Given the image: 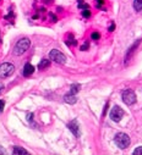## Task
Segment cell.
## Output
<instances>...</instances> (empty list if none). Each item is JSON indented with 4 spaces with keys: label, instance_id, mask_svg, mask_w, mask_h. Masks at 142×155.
Wrapping results in <instances>:
<instances>
[{
    "label": "cell",
    "instance_id": "6da1fadb",
    "mask_svg": "<svg viewBox=\"0 0 142 155\" xmlns=\"http://www.w3.org/2000/svg\"><path fill=\"white\" fill-rule=\"evenodd\" d=\"M30 45H31V42H30L28 38H23L21 40H18L15 45V48H13V51H12L13 55H16V56L22 55V54H25L27 50H28Z\"/></svg>",
    "mask_w": 142,
    "mask_h": 155
},
{
    "label": "cell",
    "instance_id": "7a4b0ae2",
    "mask_svg": "<svg viewBox=\"0 0 142 155\" xmlns=\"http://www.w3.org/2000/svg\"><path fill=\"white\" fill-rule=\"evenodd\" d=\"M114 142H115V144L120 149H126L130 145V137L126 133L120 132V133H117L115 138H114Z\"/></svg>",
    "mask_w": 142,
    "mask_h": 155
},
{
    "label": "cell",
    "instance_id": "3957f363",
    "mask_svg": "<svg viewBox=\"0 0 142 155\" xmlns=\"http://www.w3.org/2000/svg\"><path fill=\"white\" fill-rule=\"evenodd\" d=\"M15 71V66L10 62H4L0 65V78H6L11 76Z\"/></svg>",
    "mask_w": 142,
    "mask_h": 155
},
{
    "label": "cell",
    "instance_id": "277c9868",
    "mask_svg": "<svg viewBox=\"0 0 142 155\" xmlns=\"http://www.w3.org/2000/svg\"><path fill=\"white\" fill-rule=\"evenodd\" d=\"M49 56H50V59L53 60V61H55L57 64H61L63 65V64L66 62V56L60 50H57V49L50 50Z\"/></svg>",
    "mask_w": 142,
    "mask_h": 155
},
{
    "label": "cell",
    "instance_id": "5b68a950",
    "mask_svg": "<svg viewBox=\"0 0 142 155\" xmlns=\"http://www.w3.org/2000/svg\"><path fill=\"white\" fill-rule=\"evenodd\" d=\"M123 102L126 105H132L136 103V94L131 89H125L123 92Z\"/></svg>",
    "mask_w": 142,
    "mask_h": 155
},
{
    "label": "cell",
    "instance_id": "8992f818",
    "mask_svg": "<svg viewBox=\"0 0 142 155\" xmlns=\"http://www.w3.org/2000/svg\"><path fill=\"white\" fill-rule=\"evenodd\" d=\"M109 116H110V119L114 121V122H119V121L123 119V116H124V110L121 109L120 106L115 105V106H114L113 109L110 110Z\"/></svg>",
    "mask_w": 142,
    "mask_h": 155
},
{
    "label": "cell",
    "instance_id": "52a82bcc",
    "mask_svg": "<svg viewBox=\"0 0 142 155\" xmlns=\"http://www.w3.org/2000/svg\"><path fill=\"white\" fill-rule=\"evenodd\" d=\"M67 127H69V130L73 133V136L75 137H80V126H78V122H77V120H72L71 122L67 125Z\"/></svg>",
    "mask_w": 142,
    "mask_h": 155
},
{
    "label": "cell",
    "instance_id": "ba28073f",
    "mask_svg": "<svg viewBox=\"0 0 142 155\" xmlns=\"http://www.w3.org/2000/svg\"><path fill=\"white\" fill-rule=\"evenodd\" d=\"M141 43V39H137L136 40V42H135L134 44H132V46H131V48L129 49V50H127V53H126V56H125V61L127 62V61H129V59H130V56L132 55V54H134V51H135V49H136L137 48V46H138V44Z\"/></svg>",
    "mask_w": 142,
    "mask_h": 155
},
{
    "label": "cell",
    "instance_id": "9c48e42d",
    "mask_svg": "<svg viewBox=\"0 0 142 155\" xmlns=\"http://www.w3.org/2000/svg\"><path fill=\"white\" fill-rule=\"evenodd\" d=\"M33 72H35V66L31 65L30 62H27L25 65V67H23V76L25 77H30Z\"/></svg>",
    "mask_w": 142,
    "mask_h": 155
},
{
    "label": "cell",
    "instance_id": "30bf717a",
    "mask_svg": "<svg viewBox=\"0 0 142 155\" xmlns=\"http://www.w3.org/2000/svg\"><path fill=\"white\" fill-rule=\"evenodd\" d=\"M64 102L67 103V104H75L77 102V98L75 97V94H66L64 97Z\"/></svg>",
    "mask_w": 142,
    "mask_h": 155
},
{
    "label": "cell",
    "instance_id": "8fae6325",
    "mask_svg": "<svg viewBox=\"0 0 142 155\" xmlns=\"http://www.w3.org/2000/svg\"><path fill=\"white\" fill-rule=\"evenodd\" d=\"M49 65H50V60L43 59V60H40V62L38 64V69L39 70H44V69H47V67H49Z\"/></svg>",
    "mask_w": 142,
    "mask_h": 155
},
{
    "label": "cell",
    "instance_id": "7c38bea8",
    "mask_svg": "<svg viewBox=\"0 0 142 155\" xmlns=\"http://www.w3.org/2000/svg\"><path fill=\"white\" fill-rule=\"evenodd\" d=\"M13 154L15 155H28V151L21 147H15L13 148Z\"/></svg>",
    "mask_w": 142,
    "mask_h": 155
},
{
    "label": "cell",
    "instance_id": "4fadbf2b",
    "mask_svg": "<svg viewBox=\"0 0 142 155\" xmlns=\"http://www.w3.org/2000/svg\"><path fill=\"white\" fill-rule=\"evenodd\" d=\"M80 89H81V86L77 84V83H75V84H72V86L70 87V93H71V94H76V93L80 92Z\"/></svg>",
    "mask_w": 142,
    "mask_h": 155
},
{
    "label": "cell",
    "instance_id": "5bb4252c",
    "mask_svg": "<svg viewBox=\"0 0 142 155\" xmlns=\"http://www.w3.org/2000/svg\"><path fill=\"white\" fill-rule=\"evenodd\" d=\"M134 8L136 11L142 10V0H134Z\"/></svg>",
    "mask_w": 142,
    "mask_h": 155
},
{
    "label": "cell",
    "instance_id": "9a60e30c",
    "mask_svg": "<svg viewBox=\"0 0 142 155\" xmlns=\"http://www.w3.org/2000/svg\"><path fill=\"white\" fill-rule=\"evenodd\" d=\"M77 6L80 9H83V10H86V9H90V5L88 4H86L83 0H78V3H77Z\"/></svg>",
    "mask_w": 142,
    "mask_h": 155
},
{
    "label": "cell",
    "instance_id": "2e32d148",
    "mask_svg": "<svg viewBox=\"0 0 142 155\" xmlns=\"http://www.w3.org/2000/svg\"><path fill=\"white\" fill-rule=\"evenodd\" d=\"M82 16H83V17H86V18H88V17L91 16V11H90V9L82 10Z\"/></svg>",
    "mask_w": 142,
    "mask_h": 155
},
{
    "label": "cell",
    "instance_id": "e0dca14e",
    "mask_svg": "<svg viewBox=\"0 0 142 155\" xmlns=\"http://www.w3.org/2000/svg\"><path fill=\"white\" fill-rule=\"evenodd\" d=\"M99 37H100V36H99V33H98V32H93L92 34H91V38H92L93 40H98Z\"/></svg>",
    "mask_w": 142,
    "mask_h": 155
},
{
    "label": "cell",
    "instance_id": "ac0fdd59",
    "mask_svg": "<svg viewBox=\"0 0 142 155\" xmlns=\"http://www.w3.org/2000/svg\"><path fill=\"white\" fill-rule=\"evenodd\" d=\"M134 155H142V147H138L134 150Z\"/></svg>",
    "mask_w": 142,
    "mask_h": 155
},
{
    "label": "cell",
    "instance_id": "d6986e66",
    "mask_svg": "<svg viewBox=\"0 0 142 155\" xmlns=\"http://www.w3.org/2000/svg\"><path fill=\"white\" fill-rule=\"evenodd\" d=\"M103 4H104V0H96L97 8H100V6H103Z\"/></svg>",
    "mask_w": 142,
    "mask_h": 155
},
{
    "label": "cell",
    "instance_id": "ffe728a7",
    "mask_svg": "<svg viewBox=\"0 0 142 155\" xmlns=\"http://www.w3.org/2000/svg\"><path fill=\"white\" fill-rule=\"evenodd\" d=\"M76 44H77V42L73 38L71 40H67V45H76Z\"/></svg>",
    "mask_w": 142,
    "mask_h": 155
},
{
    "label": "cell",
    "instance_id": "44dd1931",
    "mask_svg": "<svg viewBox=\"0 0 142 155\" xmlns=\"http://www.w3.org/2000/svg\"><path fill=\"white\" fill-rule=\"evenodd\" d=\"M88 46H90L88 42H86V43H85L82 46H81V50H83V51H85V50H87V49H88Z\"/></svg>",
    "mask_w": 142,
    "mask_h": 155
},
{
    "label": "cell",
    "instance_id": "7402d4cb",
    "mask_svg": "<svg viewBox=\"0 0 142 155\" xmlns=\"http://www.w3.org/2000/svg\"><path fill=\"white\" fill-rule=\"evenodd\" d=\"M4 106H5V102L4 100H0V112L4 111Z\"/></svg>",
    "mask_w": 142,
    "mask_h": 155
},
{
    "label": "cell",
    "instance_id": "603a6c76",
    "mask_svg": "<svg viewBox=\"0 0 142 155\" xmlns=\"http://www.w3.org/2000/svg\"><path fill=\"white\" fill-rule=\"evenodd\" d=\"M49 16H50V18L53 20V22H57V21H58V18H57V16L54 15V13H49Z\"/></svg>",
    "mask_w": 142,
    "mask_h": 155
},
{
    "label": "cell",
    "instance_id": "cb8c5ba5",
    "mask_svg": "<svg viewBox=\"0 0 142 155\" xmlns=\"http://www.w3.org/2000/svg\"><path fill=\"white\" fill-rule=\"evenodd\" d=\"M108 106H109V104H105V107H104V111H103V116H105V114H107V110H108Z\"/></svg>",
    "mask_w": 142,
    "mask_h": 155
},
{
    "label": "cell",
    "instance_id": "d4e9b609",
    "mask_svg": "<svg viewBox=\"0 0 142 155\" xmlns=\"http://www.w3.org/2000/svg\"><path fill=\"white\" fill-rule=\"evenodd\" d=\"M114 29H115V25L112 23V25H110V27H109V31H110V32H113Z\"/></svg>",
    "mask_w": 142,
    "mask_h": 155
},
{
    "label": "cell",
    "instance_id": "484cf974",
    "mask_svg": "<svg viewBox=\"0 0 142 155\" xmlns=\"http://www.w3.org/2000/svg\"><path fill=\"white\" fill-rule=\"evenodd\" d=\"M0 154H5V150L1 149V147H0Z\"/></svg>",
    "mask_w": 142,
    "mask_h": 155
}]
</instances>
